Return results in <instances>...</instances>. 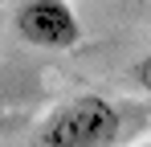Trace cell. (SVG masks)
<instances>
[{
    "instance_id": "cell-1",
    "label": "cell",
    "mask_w": 151,
    "mask_h": 147,
    "mask_svg": "<svg viewBox=\"0 0 151 147\" xmlns=\"http://www.w3.org/2000/svg\"><path fill=\"white\" fill-rule=\"evenodd\" d=\"M119 131H123V115L110 98L82 94L61 102L45 119L37 147H110L119 139Z\"/></svg>"
},
{
    "instance_id": "cell-2",
    "label": "cell",
    "mask_w": 151,
    "mask_h": 147,
    "mask_svg": "<svg viewBox=\"0 0 151 147\" xmlns=\"http://www.w3.org/2000/svg\"><path fill=\"white\" fill-rule=\"evenodd\" d=\"M12 24L37 49H78L82 41V21L70 0H21Z\"/></svg>"
},
{
    "instance_id": "cell-3",
    "label": "cell",
    "mask_w": 151,
    "mask_h": 147,
    "mask_svg": "<svg viewBox=\"0 0 151 147\" xmlns=\"http://www.w3.org/2000/svg\"><path fill=\"white\" fill-rule=\"evenodd\" d=\"M131 78H135V86H139L143 94H151V53L135 61V70H131Z\"/></svg>"
}]
</instances>
